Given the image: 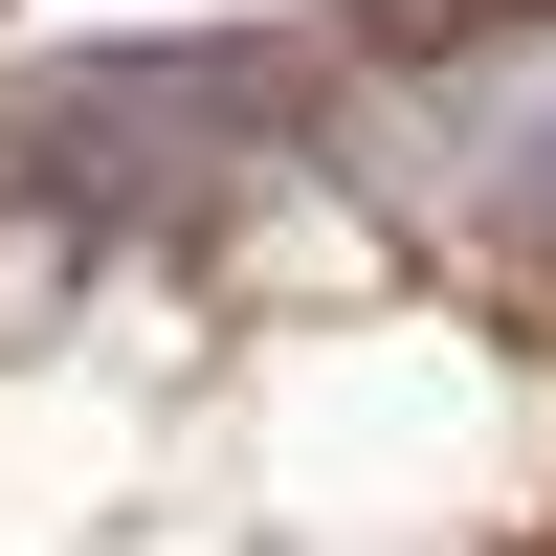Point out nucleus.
<instances>
[{
	"mask_svg": "<svg viewBox=\"0 0 556 556\" xmlns=\"http://www.w3.org/2000/svg\"><path fill=\"white\" fill-rule=\"evenodd\" d=\"M424 201H468V223H556V0L534 23H468L424 67Z\"/></svg>",
	"mask_w": 556,
	"mask_h": 556,
	"instance_id": "obj_1",
	"label": "nucleus"
},
{
	"mask_svg": "<svg viewBox=\"0 0 556 556\" xmlns=\"http://www.w3.org/2000/svg\"><path fill=\"white\" fill-rule=\"evenodd\" d=\"M67 290H89V201L45 178V201H0V334H45Z\"/></svg>",
	"mask_w": 556,
	"mask_h": 556,
	"instance_id": "obj_2",
	"label": "nucleus"
}]
</instances>
